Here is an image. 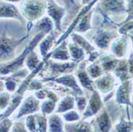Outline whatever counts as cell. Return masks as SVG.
I'll return each mask as SVG.
<instances>
[{
	"label": "cell",
	"instance_id": "6da1fadb",
	"mask_svg": "<svg viewBox=\"0 0 133 132\" xmlns=\"http://www.w3.org/2000/svg\"><path fill=\"white\" fill-rule=\"evenodd\" d=\"M46 34L42 32H39L36 33L35 36L33 38L32 40L29 42L28 45L26 46L25 49L23 50L22 53L18 56L16 58H15L13 61H11L7 63L1 64V75L6 76L10 73H15L16 72L21 70L23 65L25 64L26 60L28 57V55L34 50L35 47L37 46L42 40L45 37Z\"/></svg>",
	"mask_w": 133,
	"mask_h": 132
},
{
	"label": "cell",
	"instance_id": "7a4b0ae2",
	"mask_svg": "<svg viewBox=\"0 0 133 132\" xmlns=\"http://www.w3.org/2000/svg\"><path fill=\"white\" fill-rule=\"evenodd\" d=\"M47 6L48 0H22L21 11L27 22V33L33 29V22H37L44 17Z\"/></svg>",
	"mask_w": 133,
	"mask_h": 132
},
{
	"label": "cell",
	"instance_id": "3957f363",
	"mask_svg": "<svg viewBox=\"0 0 133 132\" xmlns=\"http://www.w3.org/2000/svg\"><path fill=\"white\" fill-rule=\"evenodd\" d=\"M28 37L29 33L22 38H15L9 36L6 31H1V64L13 61L16 49Z\"/></svg>",
	"mask_w": 133,
	"mask_h": 132
},
{
	"label": "cell",
	"instance_id": "277c9868",
	"mask_svg": "<svg viewBox=\"0 0 133 132\" xmlns=\"http://www.w3.org/2000/svg\"><path fill=\"white\" fill-rule=\"evenodd\" d=\"M96 9L105 18H108V15L128 12V6L124 0H100Z\"/></svg>",
	"mask_w": 133,
	"mask_h": 132
},
{
	"label": "cell",
	"instance_id": "5b68a950",
	"mask_svg": "<svg viewBox=\"0 0 133 132\" xmlns=\"http://www.w3.org/2000/svg\"><path fill=\"white\" fill-rule=\"evenodd\" d=\"M80 62H55L54 61H49L47 66L49 68L50 75L46 78H55L66 74H70L78 68Z\"/></svg>",
	"mask_w": 133,
	"mask_h": 132
},
{
	"label": "cell",
	"instance_id": "8992f818",
	"mask_svg": "<svg viewBox=\"0 0 133 132\" xmlns=\"http://www.w3.org/2000/svg\"><path fill=\"white\" fill-rule=\"evenodd\" d=\"M46 13L54 22L55 31L59 33H62V21L65 16V7L57 4L54 0H48Z\"/></svg>",
	"mask_w": 133,
	"mask_h": 132
},
{
	"label": "cell",
	"instance_id": "52a82bcc",
	"mask_svg": "<svg viewBox=\"0 0 133 132\" xmlns=\"http://www.w3.org/2000/svg\"><path fill=\"white\" fill-rule=\"evenodd\" d=\"M65 9V16L62 21V28L69 26L79 15L80 10L84 6L81 0H62Z\"/></svg>",
	"mask_w": 133,
	"mask_h": 132
},
{
	"label": "cell",
	"instance_id": "ba28073f",
	"mask_svg": "<svg viewBox=\"0 0 133 132\" xmlns=\"http://www.w3.org/2000/svg\"><path fill=\"white\" fill-rule=\"evenodd\" d=\"M116 33L104 30L102 26H100L96 33L94 34L92 41L96 47L102 50H108L112 41L116 38Z\"/></svg>",
	"mask_w": 133,
	"mask_h": 132
},
{
	"label": "cell",
	"instance_id": "9c48e42d",
	"mask_svg": "<svg viewBox=\"0 0 133 132\" xmlns=\"http://www.w3.org/2000/svg\"><path fill=\"white\" fill-rule=\"evenodd\" d=\"M0 17L2 18H13L20 22L22 25H26V20L23 17L21 10H19L14 3L5 2L1 0L0 4Z\"/></svg>",
	"mask_w": 133,
	"mask_h": 132
},
{
	"label": "cell",
	"instance_id": "30bf717a",
	"mask_svg": "<svg viewBox=\"0 0 133 132\" xmlns=\"http://www.w3.org/2000/svg\"><path fill=\"white\" fill-rule=\"evenodd\" d=\"M46 82V81H50L54 83L59 84L62 85L66 88H69L70 89L72 90L74 94L78 96V95H82L84 94L82 89L78 85V82L76 79V77L72 74H66L62 77H58L55 78H45V80H42V82Z\"/></svg>",
	"mask_w": 133,
	"mask_h": 132
},
{
	"label": "cell",
	"instance_id": "8fae6325",
	"mask_svg": "<svg viewBox=\"0 0 133 132\" xmlns=\"http://www.w3.org/2000/svg\"><path fill=\"white\" fill-rule=\"evenodd\" d=\"M48 120L44 114H32L26 117V125L30 132H47Z\"/></svg>",
	"mask_w": 133,
	"mask_h": 132
},
{
	"label": "cell",
	"instance_id": "7c38bea8",
	"mask_svg": "<svg viewBox=\"0 0 133 132\" xmlns=\"http://www.w3.org/2000/svg\"><path fill=\"white\" fill-rule=\"evenodd\" d=\"M40 109L41 107L39 100L34 95H30L26 98L22 103L18 114L17 115V119H20L21 117L26 115H32L38 112Z\"/></svg>",
	"mask_w": 133,
	"mask_h": 132
},
{
	"label": "cell",
	"instance_id": "4fadbf2b",
	"mask_svg": "<svg viewBox=\"0 0 133 132\" xmlns=\"http://www.w3.org/2000/svg\"><path fill=\"white\" fill-rule=\"evenodd\" d=\"M103 103L101 98V95L97 90H95L92 92L90 100L88 103V105L85 108V112L83 113L84 119H87L92 117L97 114L102 108Z\"/></svg>",
	"mask_w": 133,
	"mask_h": 132
},
{
	"label": "cell",
	"instance_id": "5bb4252c",
	"mask_svg": "<svg viewBox=\"0 0 133 132\" xmlns=\"http://www.w3.org/2000/svg\"><path fill=\"white\" fill-rule=\"evenodd\" d=\"M85 65L86 62H84V61L79 63V66L77 72V77L78 81L80 82V85L83 88L92 92L96 89L94 85V80L89 77V73H87V67L85 66Z\"/></svg>",
	"mask_w": 133,
	"mask_h": 132
},
{
	"label": "cell",
	"instance_id": "9a60e30c",
	"mask_svg": "<svg viewBox=\"0 0 133 132\" xmlns=\"http://www.w3.org/2000/svg\"><path fill=\"white\" fill-rule=\"evenodd\" d=\"M57 33H59L54 30L50 33L46 35L45 37L42 40V41L40 42L39 51H40L41 56L43 58V60L49 57V55H50L49 53L50 52V50L53 48V46L54 45V44H56V41H56V36Z\"/></svg>",
	"mask_w": 133,
	"mask_h": 132
},
{
	"label": "cell",
	"instance_id": "2e32d148",
	"mask_svg": "<svg viewBox=\"0 0 133 132\" xmlns=\"http://www.w3.org/2000/svg\"><path fill=\"white\" fill-rule=\"evenodd\" d=\"M115 79L110 74L105 73L102 77L94 80L96 89L103 93L109 92L114 87Z\"/></svg>",
	"mask_w": 133,
	"mask_h": 132
},
{
	"label": "cell",
	"instance_id": "e0dca14e",
	"mask_svg": "<svg viewBox=\"0 0 133 132\" xmlns=\"http://www.w3.org/2000/svg\"><path fill=\"white\" fill-rule=\"evenodd\" d=\"M33 28H34L37 33L42 32L48 35L55 30V25L51 18L49 16H44L34 24Z\"/></svg>",
	"mask_w": 133,
	"mask_h": 132
},
{
	"label": "cell",
	"instance_id": "ac0fdd59",
	"mask_svg": "<svg viewBox=\"0 0 133 132\" xmlns=\"http://www.w3.org/2000/svg\"><path fill=\"white\" fill-rule=\"evenodd\" d=\"M68 41H63L62 43H60L59 46L55 49L50 56L51 57L52 60L58 61H69L71 59V56L69 52L68 49ZM49 56V57H50Z\"/></svg>",
	"mask_w": 133,
	"mask_h": 132
},
{
	"label": "cell",
	"instance_id": "d6986e66",
	"mask_svg": "<svg viewBox=\"0 0 133 132\" xmlns=\"http://www.w3.org/2000/svg\"><path fill=\"white\" fill-rule=\"evenodd\" d=\"M128 36L124 34L120 38L115 39L111 45V52L117 57H123L125 55L128 47Z\"/></svg>",
	"mask_w": 133,
	"mask_h": 132
},
{
	"label": "cell",
	"instance_id": "ffe728a7",
	"mask_svg": "<svg viewBox=\"0 0 133 132\" xmlns=\"http://www.w3.org/2000/svg\"><path fill=\"white\" fill-rule=\"evenodd\" d=\"M92 14H93V10H88L85 14L82 15L79 19L78 24L75 26L74 32L81 33H85L92 30V26L91 24V21H92Z\"/></svg>",
	"mask_w": 133,
	"mask_h": 132
},
{
	"label": "cell",
	"instance_id": "44dd1931",
	"mask_svg": "<svg viewBox=\"0 0 133 132\" xmlns=\"http://www.w3.org/2000/svg\"><path fill=\"white\" fill-rule=\"evenodd\" d=\"M70 38L72 39V41L75 42L77 45L81 46L84 50V52H85L86 54L89 55L90 53H92V52L96 50L95 46H93L87 39L84 38L83 36H81V34H78V33H76V32L71 33Z\"/></svg>",
	"mask_w": 133,
	"mask_h": 132
},
{
	"label": "cell",
	"instance_id": "7402d4cb",
	"mask_svg": "<svg viewBox=\"0 0 133 132\" xmlns=\"http://www.w3.org/2000/svg\"><path fill=\"white\" fill-rule=\"evenodd\" d=\"M99 61L102 65L104 73H108L111 71H115L119 64V61L117 59L107 53L101 54L99 57Z\"/></svg>",
	"mask_w": 133,
	"mask_h": 132
},
{
	"label": "cell",
	"instance_id": "603a6c76",
	"mask_svg": "<svg viewBox=\"0 0 133 132\" xmlns=\"http://www.w3.org/2000/svg\"><path fill=\"white\" fill-rule=\"evenodd\" d=\"M96 120L98 127L101 132H109L112 123L110 120V117L108 115V112L105 109H103L101 112L100 111L96 114Z\"/></svg>",
	"mask_w": 133,
	"mask_h": 132
},
{
	"label": "cell",
	"instance_id": "cb8c5ba5",
	"mask_svg": "<svg viewBox=\"0 0 133 132\" xmlns=\"http://www.w3.org/2000/svg\"><path fill=\"white\" fill-rule=\"evenodd\" d=\"M65 132H94L92 125L85 121L65 124Z\"/></svg>",
	"mask_w": 133,
	"mask_h": 132
},
{
	"label": "cell",
	"instance_id": "d4e9b609",
	"mask_svg": "<svg viewBox=\"0 0 133 132\" xmlns=\"http://www.w3.org/2000/svg\"><path fill=\"white\" fill-rule=\"evenodd\" d=\"M130 82L125 81L123 85L120 86L116 92V102L118 103H126L131 104L129 94H130Z\"/></svg>",
	"mask_w": 133,
	"mask_h": 132
},
{
	"label": "cell",
	"instance_id": "484cf974",
	"mask_svg": "<svg viewBox=\"0 0 133 132\" xmlns=\"http://www.w3.org/2000/svg\"><path fill=\"white\" fill-rule=\"evenodd\" d=\"M68 49L69 54L71 56V59H72V61L77 62L83 61L86 53L81 46L77 45L75 42L72 41L68 43Z\"/></svg>",
	"mask_w": 133,
	"mask_h": 132
},
{
	"label": "cell",
	"instance_id": "4316f807",
	"mask_svg": "<svg viewBox=\"0 0 133 132\" xmlns=\"http://www.w3.org/2000/svg\"><path fill=\"white\" fill-rule=\"evenodd\" d=\"M50 132H64L65 125L60 116L56 114L50 115L48 119Z\"/></svg>",
	"mask_w": 133,
	"mask_h": 132
},
{
	"label": "cell",
	"instance_id": "83f0119b",
	"mask_svg": "<svg viewBox=\"0 0 133 132\" xmlns=\"http://www.w3.org/2000/svg\"><path fill=\"white\" fill-rule=\"evenodd\" d=\"M86 71L89 73V77L92 80H96L101 77H102L104 73V71L102 68V65L100 62V61L96 60V61L91 63L89 66L86 68Z\"/></svg>",
	"mask_w": 133,
	"mask_h": 132
},
{
	"label": "cell",
	"instance_id": "f1b7e54d",
	"mask_svg": "<svg viewBox=\"0 0 133 132\" xmlns=\"http://www.w3.org/2000/svg\"><path fill=\"white\" fill-rule=\"evenodd\" d=\"M75 99L72 95H66L65 98H63L61 102L59 103L57 108L56 110L57 113H63L66 112L68 111H70L74 109V103H75Z\"/></svg>",
	"mask_w": 133,
	"mask_h": 132
},
{
	"label": "cell",
	"instance_id": "f546056e",
	"mask_svg": "<svg viewBox=\"0 0 133 132\" xmlns=\"http://www.w3.org/2000/svg\"><path fill=\"white\" fill-rule=\"evenodd\" d=\"M42 61L39 59V57L38 55V53H36L34 50H33L27 57L25 64L26 65V68L30 71L33 72L35 69H37L41 65H42Z\"/></svg>",
	"mask_w": 133,
	"mask_h": 132
},
{
	"label": "cell",
	"instance_id": "4dcf8cb0",
	"mask_svg": "<svg viewBox=\"0 0 133 132\" xmlns=\"http://www.w3.org/2000/svg\"><path fill=\"white\" fill-rule=\"evenodd\" d=\"M56 108V103L51 100H47L41 104V111L44 115H51Z\"/></svg>",
	"mask_w": 133,
	"mask_h": 132
},
{
	"label": "cell",
	"instance_id": "1f68e13d",
	"mask_svg": "<svg viewBox=\"0 0 133 132\" xmlns=\"http://www.w3.org/2000/svg\"><path fill=\"white\" fill-rule=\"evenodd\" d=\"M116 132H131L133 130V123L121 121L116 126Z\"/></svg>",
	"mask_w": 133,
	"mask_h": 132
},
{
	"label": "cell",
	"instance_id": "d6a6232c",
	"mask_svg": "<svg viewBox=\"0 0 133 132\" xmlns=\"http://www.w3.org/2000/svg\"><path fill=\"white\" fill-rule=\"evenodd\" d=\"M64 119L69 123H74L80 120V115L76 111H70L64 114Z\"/></svg>",
	"mask_w": 133,
	"mask_h": 132
},
{
	"label": "cell",
	"instance_id": "836d02e7",
	"mask_svg": "<svg viewBox=\"0 0 133 132\" xmlns=\"http://www.w3.org/2000/svg\"><path fill=\"white\" fill-rule=\"evenodd\" d=\"M11 101L10 94L6 92H1V111H3Z\"/></svg>",
	"mask_w": 133,
	"mask_h": 132
},
{
	"label": "cell",
	"instance_id": "e575fe53",
	"mask_svg": "<svg viewBox=\"0 0 133 132\" xmlns=\"http://www.w3.org/2000/svg\"><path fill=\"white\" fill-rule=\"evenodd\" d=\"M76 102H77V108L81 112H83L84 110H85L86 107L88 105V101L85 97L78 95V96H77V98H76Z\"/></svg>",
	"mask_w": 133,
	"mask_h": 132
},
{
	"label": "cell",
	"instance_id": "d590c367",
	"mask_svg": "<svg viewBox=\"0 0 133 132\" xmlns=\"http://www.w3.org/2000/svg\"><path fill=\"white\" fill-rule=\"evenodd\" d=\"M43 88V85H42V81L34 79L33 80L30 81L29 87H28V91H38L42 89Z\"/></svg>",
	"mask_w": 133,
	"mask_h": 132
},
{
	"label": "cell",
	"instance_id": "8d00e7d4",
	"mask_svg": "<svg viewBox=\"0 0 133 132\" xmlns=\"http://www.w3.org/2000/svg\"><path fill=\"white\" fill-rule=\"evenodd\" d=\"M12 124V121L8 118L1 119V132H10Z\"/></svg>",
	"mask_w": 133,
	"mask_h": 132
},
{
	"label": "cell",
	"instance_id": "74e56055",
	"mask_svg": "<svg viewBox=\"0 0 133 132\" xmlns=\"http://www.w3.org/2000/svg\"><path fill=\"white\" fill-rule=\"evenodd\" d=\"M12 132H29V130L26 127V125H25L22 122H17L15 123L12 129Z\"/></svg>",
	"mask_w": 133,
	"mask_h": 132
},
{
	"label": "cell",
	"instance_id": "f35d334b",
	"mask_svg": "<svg viewBox=\"0 0 133 132\" xmlns=\"http://www.w3.org/2000/svg\"><path fill=\"white\" fill-rule=\"evenodd\" d=\"M128 16L125 19L124 22H128L131 21L133 18V0H128Z\"/></svg>",
	"mask_w": 133,
	"mask_h": 132
},
{
	"label": "cell",
	"instance_id": "ab89813d",
	"mask_svg": "<svg viewBox=\"0 0 133 132\" xmlns=\"http://www.w3.org/2000/svg\"><path fill=\"white\" fill-rule=\"evenodd\" d=\"M82 1V3H83V5L84 6V5H87V4H89V3H93L95 0H81Z\"/></svg>",
	"mask_w": 133,
	"mask_h": 132
},
{
	"label": "cell",
	"instance_id": "60d3db41",
	"mask_svg": "<svg viewBox=\"0 0 133 132\" xmlns=\"http://www.w3.org/2000/svg\"><path fill=\"white\" fill-rule=\"evenodd\" d=\"M3 1L11 3H21L22 2V0H3Z\"/></svg>",
	"mask_w": 133,
	"mask_h": 132
},
{
	"label": "cell",
	"instance_id": "b9f144b4",
	"mask_svg": "<svg viewBox=\"0 0 133 132\" xmlns=\"http://www.w3.org/2000/svg\"><path fill=\"white\" fill-rule=\"evenodd\" d=\"M128 36H129V37L131 38V41H132V43H133V35L132 34H128Z\"/></svg>",
	"mask_w": 133,
	"mask_h": 132
}]
</instances>
